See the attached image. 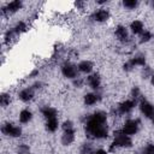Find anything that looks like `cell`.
<instances>
[{
    "label": "cell",
    "instance_id": "ba28073f",
    "mask_svg": "<svg viewBox=\"0 0 154 154\" xmlns=\"http://www.w3.org/2000/svg\"><path fill=\"white\" fill-rule=\"evenodd\" d=\"M138 109L141 112V114L147 118V119H150L152 116L154 114V103H152L150 101L146 100V99H142L140 102H138Z\"/></svg>",
    "mask_w": 154,
    "mask_h": 154
},
{
    "label": "cell",
    "instance_id": "9c48e42d",
    "mask_svg": "<svg viewBox=\"0 0 154 154\" xmlns=\"http://www.w3.org/2000/svg\"><path fill=\"white\" fill-rule=\"evenodd\" d=\"M101 83H102L101 76L99 73H96V72H93V73H90V75H88L85 77V84L93 91H97L101 88Z\"/></svg>",
    "mask_w": 154,
    "mask_h": 154
},
{
    "label": "cell",
    "instance_id": "8fae6325",
    "mask_svg": "<svg viewBox=\"0 0 154 154\" xmlns=\"http://www.w3.org/2000/svg\"><path fill=\"white\" fill-rule=\"evenodd\" d=\"M17 96L22 102L28 103L35 97V89L32 87H24L18 91Z\"/></svg>",
    "mask_w": 154,
    "mask_h": 154
},
{
    "label": "cell",
    "instance_id": "4fadbf2b",
    "mask_svg": "<svg viewBox=\"0 0 154 154\" xmlns=\"http://www.w3.org/2000/svg\"><path fill=\"white\" fill-rule=\"evenodd\" d=\"M77 69H78L79 73L88 76V75L93 73V71H94V63L88 60V59H83L77 64Z\"/></svg>",
    "mask_w": 154,
    "mask_h": 154
},
{
    "label": "cell",
    "instance_id": "d6a6232c",
    "mask_svg": "<svg viewBox=\"0 0 154 154\" xmlns=\"http://www.w3.org/2000/svg\"><path fill=\"white\" fill-rule=\"evenodd\" d=\"M28 154H35V153H31V152H29V153H28Z\"/></svg>",
    "mask_w": 154,
    "mask_h": 154
},
{
    "label": "cell",
    "instance_id": "52a82bcc",
    "mask_svg": "<svg viewBox=\"0 0 154 154\" xmlns=\"http://www.w3.org/2000/svg\"><path fill=\"white\" fill-rule=\"evenodd\" d=\"M90 18L96 23H105L111 18V12L106 7H100L90 14Z\"/></svg>",
    "mask_w": 154,
    "mask_h": 154
},
{
    "label": "cell",
    "instance_id": "83f0119b",
    "mask_svg": "<svg viewBox=\"0 0 154 154\" xmlns=\"http://www.w3.org/2000/svg\"><path fill=\"white\" fill-rule=\"evenodd\" d=\"M94 153H95V154H108V152H107L106 149H103V148L95 149V150H94Z\"/></svg>",
    "mask_w": 154,
    "mask_h": 154
},
{
    "label": "cell",
    "instance_id": "ac0fdd59",
    "mask_svg": "<svg viewBox=\"0 0 154 154\" xmlns=\"http://www.w3.org/2000/svg\"><path fill=\"white\" fill-rule=\"evenodd\" d=\"M32 118H34V114L29 108H23L18 113V122L20 124H23V125L24 124H29L32 120Z\"/></svg>",
    "mask_w": 154,
    "mask_h": 154
},
{
    "label": "cell",
    "instance_id": "9a60e30c",
    "mask_svg": "<svg viewBox=\"0 0 154 154\" xmlns=\"http://www.w3.org/2000/svg\"><path fill=\"white\" fill-rule=\"evenodd\" d=\"M75 140H76V130L75 129L63 131V135L60 137V142L63 146H70L75 142Z\"/></svg>",
    "mask_w": 154,
    "mask_h": 154
},
{
    "label": "cell",
    "instance_id": "6da1fadb",
    "mask_svg": "<svg viewBox=\"0 0 154 154\" xmlns=\"http://www.w3.org/2000/svg\"><path fill=\"white\" fill-rule=\"evenodd\" d=\"M85 134L95 140H103L108 136L107 113L103 111H96L87 118L84 124Z\"/></svg>",
    "mask_w": 154,
    "mask_h": 154
},
{
    "label": "cell",
    "instance_id": "4316f807",
    "mask_svg": "<svg viewBox=\"0 0 154 154\" xmlns=\"http://www.w3.org/2000/svg\"><path fill=\"white\" fill-rule=\"evenodd\" d=\"M30 152V148L28 144H19L18 147V154H28Z\"/></svg>",
    "mask_w": 154,
    "mask_h": 154
},
{
    "label": "cell",
    "instance_id": "5bb4252c",
    "mask_svg": "<svg viewBox=\"0 0 154 154\" xmlns=\"http://www.w3.org/2000/svg\"><path fill=\"white\" fill-rule=\"evenodd\" d=\"M99 101H100V95L96 91H89L83 95V103L88 107L96 105Z\"/></svg>",
    "mask_w": 154,
    "mask_h": 154
},
{
    "label": "cell",
    "instance_id": "d4e9b609",
    "mask_svg": "<svg viewBox=\"0 0 154 154\" xmlns=\"http://www.w3.org/2000/svg\"><path fill=\"white\" fill-rule=\"evenodd\" d=\"M141 154H154V143H148V144H146V146L142 148Z\"/></svg>",
    "mask_w": 154,
    "mask_h": 154
},
{
    "label": "cell",
    "instance_id": "603a6c76",
    "mask_svg": "<svg viewBox=\"0 0 154 154\" xmlns=\"http://www.w3.org/2000/svg\"><path fill=\"white\" fill-rule=\"evenodd\" d=\"M123 7L125 10H129V11H132V10H136L138 6H140V2L137 0H123L122 2Z\"/></svg>",
    "mask_w": 154,
    "mask_h": 154
},
{
    "label": "cell",
    "instance_id": "3957f363",
    "mask_svg": "<svg viewBox=\"0 0 154 154\" xmlns=\"http://www.w3.org/2000/svg\"><path fill=\"white\" fill-rule=\"evenodd\" d=\"M1 134L11 138H19L23 135V129L20 125H16L13 123L7 122L1 125Z\"/></svg>",
    "mask_w": 154,
    "mask_h": 154
},
{
    "label": "cell",
    "instance_id": "d6986e66",
    "mask_svg": "<svg viewBox=\"0 0 154 154\" xmlns=\"http://www.w3.org/2000/svg\"><path fill=\"white\" fill-rule=\"evenodd\" d=\"M41 114L46 120L52 119V118H58V111H57V108H54L52 106H43L41 108Z\"/></svg>",
    "mask_w": 154,
    "mask_h": 154
},
{
    "label": "cell",
    "instance_id": "2e32d148",
    "mask_svg": "<svg viewBox=\"0 0 154 154\" xmlns=\"http://www.w3.org/2000/svg\"><path fill=\"white\" fill-rule=\"evenodd\" d=\"M114 35H116V37H117L119 41L125 42V41L129 40V28H126L125 25L119 24V25H117L116 29H114Z\"/></svg>",
    "mask_w": 154,
    "mask_h": 154
},
{
    "label": "cell",
    "instance_id": "f546056e",
    "mask_svg": "<svg viewBox=\"0 0 154 154\" xmlns=\"http://www.w3.org/2000/svg\"><path fill=\"white\" fill-rule=\"evenodd\" d=\"M150 122H152V124H153V125H154V114H153V116H152V118H150Z\"/></svg>",
    "mask_w": 154,
    "mask_h": 154
},
{
    "label": "cell",
    "instance_id": "5b68a950",
    "mask_svg": "<svg viewBox=\"0 0 154 154\" xmlns=\"http://www.w3.org/2000/svg\"><path fill=\"white\" fill-rule=\"evenodd\" d=\"M60 72H61V75H63L65 78L71 79V81H73V79H76L77 77H79V76H78L79 72H78V69H77V64H73V63H71V61H65V63H63L61 66H60Z\"/></svg>",
    "mask_w": 154,
    "mask_h": 154
},
{
    "label": "cell",
    "instance_id": "44dd1931",
    "mask_svg": "<svg viewBox=\"0 0 154 154\" xmlns=\"http://www.w3.org/2000/svg\"><path fill=\"white\" fill-rule=\"evenodd\" d=\"M12 30H13V32H14L16 35H20V34H23V32H25V31L28 30V24H26V22H24V20H18V22L12 26Z\"/></svg>",
    "mask_w": 154,
    "mask_h": 154
},
{
    "label": "cell",
    "instance_id": "30bf717a",
    "mask_svg": "<svg viewBox=\"0 0 154 154\" xmlns=\"http://www.w3.org/2000/svg\"><path fill=\"white\" fill-rule=\"evenodd\" d=\"M22 8H23V2L20 0H13V1L6 2V5L2 7V14L11 16V14L17 13Z\"/></svg>",
    "mask_w": 154,
    "mask_h": 154
},
{
    "label": "cell",
    "instance_id": "7a4b0ae2",
    "mask_svg": "<svg viewBox=\"0 0 154 154\" xmlns=\"http://www.w3.org/2000/svg\"><path fill=\"white\" fill-rule=\"evenodd\" d=\"M132 138L131 136H128L125 134H123L120 130H117L114 132V137H113V141L109 146V150L111 152H114L117 148H130L132 147Z\"/></svg>",
    "mask_w": 154,
    "mask_h": 154
},
{
    "label": "cell",
    "instance_id": "8992f818",
    "mask_svg": "<svg viewBox=\"0 0 154 154\" xmlns=\"http://www.w3.org/2000/svg\"><path fill=\"white\" fill-rule=\"evenodd\" d=\"M137 101L134 100V99H126L124 101H122L118 106H117V112L122 116H125V114H130L134 108L137 106Z\"/></svg>",
    "mask_w": 154,
    "mask_h": 154
},
{
    "label": "cell",
    "instance_id": "484cf974",
    "mask_svg": "<svg viewBox=\"0 0 154 154\" xmlns=\"http://www.w3.org/2000/svg\"><path fill=\"white\" fill-rule=\"evenodd\" d=\"M61 129H63V131H65V130H72V129H75V124L70 119L64 120L63 124H61Z\"/></svg>",
    "mask_w": 154,
    "mask_h": 154
},
{
    "label": "cell",
    "instance_id": "1f68e13d",
    "mask_svg": "<svg viewBox=\"0 0 154 154\" xmlns=\"http://www.w3.org/2000/svg\"><path fill=\"white\" fill-rule=\"evenodd\" d=\"M88 154H95V153H94V150H93V152H90V153H88Z\"/></svg>",
    "mask_w": 154,
    "mask_h": 154
},
{
    "label": "cell",
    "instance_id": "e0dca14e",
    "mask_svg": "<svg viewBox=\"0 0 154 154\" xmlns=\"http://www.w3.org/2000/svg\"><path fill=\"white\" fill-rule=\"evenodd\" d=\"M129 63L132 65L134 69L137 67V66H140V67H144L146 64H147V58H146L144 54H142V53H137V54H135L134 57H131V58L129 59Z\"/></svg>",
    "mask_w": 154,
    "mask_h": 154
},
{
    "label": "cell",
    "instance_id": "cb8c5ba5",
    "mask_svg": "<svg viewBox=\"0 0 154 154\" xmlns=\"http://www.w3.org/2000/svg\"><path fill=\"white\" fill-rule=\"evenodd\" d=\"M10 102H11V96L10 94L7 93H2L1 96H0V105L2 108H6L7 106H10Z\"/></svg>",
    "mask_w": 154,
    "mask_h": 154
},
{
    "label": "cell",
    "instance_id": "277c9868",
    "mask_svg": "<svg viewBox=\"0 0 154 154\" xmlns=\"http://www.w3.org/2000/svg\"><path fill=\"white\" fill-rule=\"evenodd\" d=\"M123 134L128 135V136H135L138 130H140V120L137 118H129L124 122V124L122 125V128L119 129Z\"/></svg>",
    "mask_w": 154,
    "mask_h": 154
},
{
    "label": "cell",
    "instance_id": "f1b7e54d",
    "mask_svg": "<svg viewBox=\"0 0 154 154\" xmlns=\"http://www.w3.org/2000/svg\"><path fill=\"white\" fill-rule=\"evenodd\" d=\"M149 82H150V84L154 87V73L152 75V77H150V79H149Z\"/></svg>",
    "mask_w": 154,
    "mask_h": 154
},
{
    "label": "cell",
    "instance_id": "7c38bea8",
    "mask_svg": "<svg viewBox=\"0 0 154 154\" xmlns=\"http://www.w3.org/2000/svg\"><path fill=\"white\" fill-rule=\"evenodd\" d=\"M146 30L144 28V22L141 19H132L129 24V31L132 35H141Z\"/></svg>",
    "mask_w": 154,
    "mask_h": 154
},
{
    "label": "cell",
    "instance_id": "7402d4cb",
    "mask_svg": "<svg viewBox=\"0 0 154 154\" xmlns=\"http://www.w3.org/2000/svg\"><path fill=\"white\" fill-rule=\"evenodd\" d=\"M153 38H154L153 32H152L150 30H144V31L140 35V40H138V42H140L141 45H143V43H148V42H150Z\"/></svg>",
    "mask_w": 154,
    "mask_h": 154
},
{
    "label": "cell",
    "instance_id": "4dcf8cb0",
    "mask_svg": "<svg viewBox=\"0 0 154 154\" xmlns=\"http://www.w3.org/2000/svg\"><path fill=\"white\" fill-rule=\"evenodd\" d=\"M150 6H152V8H153V10H154V0H153V1H152V2H150Z\"/></svg>",
    "mask_w": 154,
    "mask_h": 154
},
{
    "label": "cell",
    "instance_id": "ffe728a7",
    "mask_svg": "<svg viewBox=\"0 0 154 154\" xmlns=\"http://www.w3.org/2000/svg\"><path fill=\"white\" fill-rule=\"evenodd\" d=\"M45 128H46V130H47L48 132L54 134V132L60 128L59 119H58V118H52V119L46 120V123H45Z\"/></svg>",
    "mask_w": 154,
    "mask_h": 154
}]
</instances>
